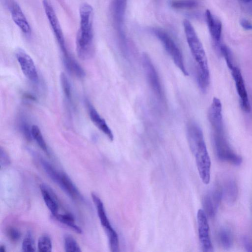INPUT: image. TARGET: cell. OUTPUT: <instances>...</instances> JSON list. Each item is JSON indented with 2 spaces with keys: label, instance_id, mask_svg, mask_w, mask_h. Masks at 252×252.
<instances>
[{
  "label": "cell",
  "instance_id": "obj_20",
  "mask_svg": "<svg viewBox=\"0 0 252 252\" xmlns=\"http://www.w3.org/2000/svg\"><path fill=\"white\" fill-rule=\"evenodd\" d=\"M40 163L48 176L62 189L63 186V173L60 172L47 161L40 158Z\"/></svg>",
  "mask_w": 252,
  "mask_h": 252
},
{
  "label": "cell",
  "instance_id": "obj_26",
  "mask_svg": "<svg viewBox=\"0 0 252 252\" xmlns=\"http://www.w3.org/2000/svg\"><path fill=\"white\" fill-rule=\"evenodd\" d=\"M32 126H30L25 118H21L19 120L18 122L19 129L25 138L29 141L32 140Z\"/></svg>",
  "mask_w": 252,
  "mask_h": 252
},
{
  "label": "cell",
  "instance_id": "obj_27",
  "mask_svg": "<svg viewBox=\"0 0 252 252\" xmlns=\"http://www.w3.org/2000/svg\"><path fill=\"white\" fill-rule=\"evenodd\" d=\"M37 248L39 252H51L52 244L50 238L47 235L40 236L38 240Z\"/></svg>",
  "mask_w": 252,
  "mask_h": 252
},
{
  "label": "cell",
  "instance_id": "obj_29",
  "mask_svg": "<svg viewBox=\"0 0 252 252\" xmlns=\"http://www.w3.org/2000/svg\"><path fill=\"white\" fill-rule=\"evenodd\" d=\"M22 249L24 252H34L35 251V247L34 241L31 232H27L24 238L22 244Z\"/></svg>",
  "mask_w": 252,
  "mask_h": 252
},
{
  "label": "cell",
  "instance_id": "obj_34",
  "mask_svg": "<svg viewBox=\"0 0 252 252\" xmlns=\"http://www.w3.org/2000/svg\"><path fill=\"white\" fill-rule=\"evenodd\" d=\"M24 97H25L27 99H31L32 100H36V98L34 97V96L30 94H25Z\"/></svg>",
  "mask_w": 252,
  "mask_h": 252
},
{
  "label": "cell",
  "instance_id": "obj_18",
  "mask_svg": "<svg viewBox=\"0 0 252 252\" xmlns=\"http://www.w3.org/2000/svg\"><path fill=\"white\" fill-rule=\"evenodd\" d=\"M40 189L44 201L52 215L58 214L59 205L55 194L48 187L44 184L40 185Z\"/></svg>",
  "mask_w": 252,
  "mask_h": 252
},
{
  "label": "cell",
  "instance_id": "obj_11",
  "mask_svg": "<svg viewBox=\"0 0 252 252\" xmlns=\"http://www.w3.org/2000/svg\"><path fill=\"white\" fill-rule=\"evenodd\" d=\"M15 55L24 75L31 81L37 82L38 72L31 56L21 48L16 50Z\"/></svg>",
  "mask_w": 252,
  "mask_h": 252
},
{
  "label": "cell",
  "instance_id": "obj_31",
  "mask_svg": "<svg viewBox=\"0 0 252 252\" xmlns=\"http://www.w3.org/2000/svg\"><path fill=\"white\" fill-rule=\"evenodd\" d=\"M10 163V158L6 151L1 147L0 148V168L4 167Z\"/></svg>",
  "mask_w": 252,
  "mask_h": 252
},
{
  "label": "cell",
  "instance_id": "obj_16",
  "mask_svg": "<svg viewBox=\"0 0 252 252\" xmlns=\"http://www.w3.org/2000/svg\"><path fill=\"white\" fill-rule=\"evenodd\" d=\"M205 18L211 36L215 45L219 47L221 35V23L208 9L206 11Z\"/></svg>",
  "mask_w": 252,
  "mask_h": 252
},
{
  "label": "cell",
  "instance_id": "obj_12",
  "mask_svg": "<svg viewBox=\"0 0 252 252\" xmlns=\"http://www.w3.org/2000/svg\"><path fill=\"white\" fill-rule=\"evenodd\" d=\"M229 68L231 71L232 76L235 82L236 89L240 98L241 107L245 112H250L251 109V104L241 70L235 64Z\"/></svg>",
  "mask_w": 252,
  "mask_h": 252
},
{
  "label": "cell",
  "instance_id": "obj_15",
  "mask_svg": "<svg viewBox=\"0 0 252 252\" xmlns=\"http://www.w3.org/2000/svg\"><path fill=\"white\" fill-rule=\"evenodd\" d=\"M86 104L92 122L110 141H113L114 139L113 133L105 120L101 117L89 101H87Z\"/></svg>",
  "mask_w": 252,
  "mask_h": 252
},
{
  "label": "cell",
  "instance_id": "obj_21",
  "mask_svg": "<svg viewBox=\"0 0 252 252\" xmlns=\"http://www.w3.org/2000/svg\"><path fill=\"white\" fill-rule=\"evenodd\" d=\"M53 216L58 221L67 225L76 233L78 234L82 233L81 228L75 223L74 219L71 215L68 214H59L58 213Z\"/></svg>",
  "mask_w": 252,
  "mask_h": 252
},
{
  "label": "cell",
  "instance_id": "obj_23",
  "mask_svg": "<svg viewBox=\"0 0 252 252\" xmlns=\"http://www.w3.org/2000/svg\"><path fill=\"white\" fill-rule=\"evenodd\" d=\"M198 3L196 0H172L170 2L172 7L176 9H191L196 7Z\"/></svg>",
  "mask_w": 252,
  "mask_h": 252
},
{
  "label": "cell",
  "instance_id": "obj_4",
  "mask_svg": "<svg viewBox=\"0 0 252 252\" xmlns=\"http://www.w3.org/2000/svg\"><path fill=\"white\" fill-rule=\"evenodd\" d=\"M80 26L76 38V52L84 61L93 57L94 52L93 29L94 9L90 4L83 3L79 8Z\"/></svg>",
  "mask_w": 252,
  "mask_h": 252
},
{
  "label": "cell",
  "instance_id": "obj_1",
  "mask_svg": "<svg viewBox=\"0 0 252 252\" xmlns=\"http://www.w3.org/2000/svg\"><path fill=\"white\" fill-rule=\"evenodd\" d=\"M208 119L212 129V140L215 153L221 161L236 166L240 165L242 158L232 149L227 139L223 120L220 100L214 97L208 111Z\"/></svg>",
  "mask_w": 252,
  "mask_h": 252
},
{
  "label": "cell",
  "instance_id": "obj_28",
  "mask_svg": "<svg viewBox=\"0 0 252 252\" xmlns=\"http://www.w3.org/2000/svg\"><path fill=\"white\" fill-rule=\"evenodd\" d=\"M64 249L66 252H81V250L76 240L71 236L67 235L64 237Z\"/></svg>",
  "mask_w": 252,
  "mask_h": 252
},
{
  "label": "cell",
  "instance_id": "obj_33",
  "mask_svg": "<svg viewBox=\"0 0 252 252\" xmlns=\"http://www.w3.org/2000/svg\"><path fill=\"white\" fill-rule=\"evenodd\" d=\"M240 23L243 28L246 30H252V24L245 19L240 20Z\"/></svg>",
  "mask_w": 252,
  "mask_h": 252
},
{
  "label": "cell",
  "instance_id": "obj_3",
  "mask_svg": "<svg viewBox=\"0 0 252 252\" xmlns=\"http://www.w3.org/2000/svg\"><path fill=\"white\" fill-rule=\"evenodd\" d=\"M188 143L195 157L199 176L206 185L209 183L211 173V160L207 151L202 130L194 122L188 123L187 127Z\"/></svg>",
  "mask_w": 252,
  "mask_h": 252
},
{
  "label": "cell",
  "instance_id": "obj_10",
  "mask_svg": "<svg viewBox=\"0 0 252 252\" xmlns=\"http://www.w3.org/2000/svg\"><path fill=\"white\" fill-rule=\"evenodd\" d=\"M8 9L14 23L26 36L31 34V28L20 6L15 0H1Z\"/></svg>",
  "mask_w": 252,
  "mask_h": 252
},
{
  "label": "cell",
  "instance_id": "obj_8",
  "mask_svg": "<svg viewBox=\"0 0 252 252\" xmlns=\"http://www.w3.org/2000/svg\"><path fill=\"white\" fill-rule=\"evenodd\" d=\"M42 5L48 21L60 47L63 55H65L69 52L66 48L63 32L54 7L49 0H43Z\"/></svg>",
  "mask_w": 252,
  "mask_h": 252
},
{
  "label": "cell",
  "instance_id": "obj_25",
  "mask_svg": "<svg viewBox=\"0 0 252 252\" xmlns=\"http://www.w3.org/2000/svg\"><path fill=\"white\" fill-rule=\"evenodd\" d=\"M60 80L64 95L66 100L69 102H71L72 97L71 85L66 75L64 73H61Z\"/></svg>",
  "mask_w": 252,
  "mask_h": 252
},
{
  "label": "cell",
  "instance_id": "obj_9",
  "mask_svg": "<svg viewBox=\"0 0 252 252\" xmlns=\"http://www.w3.org/2000/svg\"><path fill=\"white\" fill-rule=\"evenodd\" d=\"M127 0H111L110 11L114 27L117 30L121 44H126L123 25Z\"/></svg>",
  "mask_w": 252,
  "mask_h": 252
},
{
  "label": "cell",
  "instance_id": "obj_17",
  "mask_svg": "<svg viewBox=\"0 0 252 252\" xmlns=\"http://www.w3.org/2000/svg\"><path fill=\"white\" fill-rule=\"evenodd\" d=\"M222 194V197L229 203H234L237 199L238 189L237 183L232 178L225 179L222 186L219 187Z\"/></svg>",
  "mask_w": 252,
  "mask_h": 252
},
{
  "label": "cell",
  "instance_id": "obj_35",
  "mask_svg": "<svg viewBox=\"0 0 252 252\" xmlns=\"http://www.w3.org/2000/svg\"><path fill=\"white\" fill-rule=\"evenodd\" d=\"M6 251V248L4 245H0V252H5Z\"/></svg>",
  "mask_w": 252,
  "mask_h": 252
},
{
  "label": "cell",
  "instance_id": "obj_36",
  "mask_svg": "<svg viewBox=\"0 0 252 252\" xmlns=\"http://www.w3.org/2000/svg\"><path fill=\"white\" fill-rule=\"evenodd\" d=\"M242 2L245 3H250L252 1V0H240Z\"/></svg>",
  "mask_w": 252,
  "mask_h": 252
},
{
  "label": "cell",
  "instance_id": "obj_24",
  "mask_svg": "<svg viewBox=\"0 0 252 252\" xmlns=\"http://www.w3.org/2000/svg\"><path fill=\"white\" fill-rule=\"evenodd\" d=\"M219 239L225 249H230L232 245V238L230 231L226 228H221L219 232Z\"/></svg>",
  "mask_w": 252,
  "mask_h": 252
},
{
  "label": "cell",
  "instance_id": "obj_13",
  "mask_svg": "<svg viewBox=\"0 0 252 252\" xmlns=\"http://www.w3.org/2000/svg\"><path fill=\"white\" fill-rule=\"evenodd\" d=\"M199 239L202 250L205 252H212L213 247L211 240L209 226L207 215L203 210L199 209L197 214Z\"/></svg>",
  "mask_w": 252,
  "mask_h": 252
},
{
  "label": "cell",
  "instance_id": "obj_30",
  "mask_svg": "<svg viewBox=\"0 0 252 252\" xmlns=\"http://www.w3.org/2000/svg\"><path fill=\"white\" fill-rule=\"evenodd\" d=\"M7 234L10 240L14 242L18 241L21 237L20 231L13 227H9L7 228Z\"/></svg>",
  "mask_w": 252,
  "mask_h": 252
},
{
  "label": "cell",
  "instance_id": "obj_7",
  "mask_svg": "<svg viewBox=\"0 0 252 252\" xmlns=\"http://www.w3.org/2000/svg\"><path fill=\"white\" fill-rule=\"evenodd\" d=\"M92 197L96 208L97 215L100 223L108 237L111 251H119L118 236L113 228L107 217L103 203L100 198L94 193H92Z\"/></svg>",
  "mask_w": 252,
  "mask_h": 252
},
{
  "label": "cell",
  "instance_id": "obj_22",
  "mask_svg": "<svg viewBox=\"0 0 252 252\" xmlns=\"http://www.w3.org/2000/svg\"><path fill=\"white\" fill-rule=\"evenodd\" d=\"M32 135L38 146L45 152L48 153V148L39 127L36 125L32 126Z\"/></svg>",
  "mask_w": 252,
  "mask_h": 252
},
{
  "label": "cell",
  "instance_id": "obj_5",
  "mask_svg": "<svg viewBox=\"0 0 252 252\" xmlns=\"http://www.w3.org/2000/svg\"><path fill=\"white\" fill-rule=\"evenodd\" d=\"M150 31L160 41L177 67L184 75L188 76L182 53L173 39L160 29L152 28Z\"/></svg>",
  "mask_w": 252,
  "mask_h": 252
},
{
  "label": "cell",
  "instance_id": "obj_32",
  "mask_svg": "<svg viewBox=\"0 0 252 252\" xmlns=\"http://www.w3.org/2000/svg\"><path fill=\"white\" fill-rule=\"evenodd\" d=\"M242 242L245 249L246 251L252 252V244L250 240L246 236H244L242 238Z\"/></svg>",
  "mask_w": 252,
  "mask_h": 252
},
{
  "label": "cell",
  "instance_id": "obj_19",
  "mask_svg": "<svg viewBox=\"0 0 252 252\" xmlns=\"http://www.w3.org/2000/svg\"><path fill=\"white\" fill-rule=\"evenodd\" d=\"M63 63L68 72L78 78L85 76L83 68L69 53L63 55Z\"/></svg>",
  "mask_w": 252,
  "mask_h": 252
},
{
  "label": "cell",
  "instance_id": "obj_14",
  "mask_svg": "<svg viewBox=\"0 0 252 252\" xmlns=\"http://www.w3.org/2000/svg\"><path fill=\"white\" fill-rule=\"evenodd\" d=\"M222 198L219 187L214 189L204 196L203 206L207 215L210 217L215 216Z\"/></svg>",
  "mask_w": 252,
  "mask_h": 252
},
{
  "label": "cell",
  "instance_id": "obj_6",
  "mask_svg": "<svg viewBox=\"0 0 252 252\" xmlns=\"http://www.w3.org/2000/svg\"><path fill=\"white\" fill-rule=\"evenodd\" d=\"M142 64L152 92L158 101L164 103L165 101V96L158 73L151 59L147 54L142 55Z\"/></svg>",
  "mask_w": 252,
  "mask_h": 252
},
{
  "label": "cell",
  "instance_id": "obj_2",
  "mask_svg": "<svg viewBox=\"0 0 252 252\" xmlns=\"http://www.w3.org/2000/svg\"><path fill=\"white\" fill-rule=\"evenodd\" d=\"M183 26L188 45L195 62L198 86L202 92H205L210 83V72L204 49L190 22L184 20Z\"/></svg>",
  "mask_w": 252,
  "mask_h": 252
}]
</instances>
